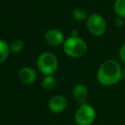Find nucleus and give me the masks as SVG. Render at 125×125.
<instances>
[{
	"mask_svg": "<svg viewBox=\"0 0 125 125\" xmlns=\"http://www.w3.org/2000/svg\"><path fill=\"white\" fill-rule=\"evenodd\" d=\"M10 46L3 39H0V64L3 63L7 60L10 53Z\"/></svg>",
	"mask_w": 125,
	"mask_h": 125,
	"instance_id": "nucleus-10",
	"label": "nucleus"
},
{
	"mask_svg": "<svg viewBox=\"0 0 125 125\" xmlns=\"http://www.w3.org/2000/svg\"><path fill=\"white\" fill-rule=\"evenodd\" d=\"M119 56H120L121 61L125 63V43L123 44V46L121 47L120 51H119Z\"/></svg>",
	"mask_w": 125,
	"mask_h": 125,
	"instance_id": "nucleus-15",
	"label": "nucleus"
},
{
	"mask_svg": "<svg viewBox=\"0 0 125 125\" xmlns=\"http://www.w3.org/2000/svg\"><path fill=\"white\" fill-rule=\"evenodd\" d=\"M96 77L101 85L112 86L123 78V69L117 61L107 60L100 66Z\"/></svg>",
	"mask_w": 125,
	"mask_h": 125,
	"instance_id": "nucleus-1",
	"label": "nucleus"
},
{
	"mask_svg": "<svg viewBox=\"0 0 125 125\" xmlns=\"http://www.w3.org/2000/svg\"><path fill=\"white\" fill-rule=\"evenodd\" d=\"M24 43L21 41V40L19 39H15L11 42L10 45V49L12 52L15 53V54H18V53H21L22 50H24Z\"/></svg>",
	"mask_w": 125,
	"mask_h": 125,
	"instance_id": "nucleus-14",
	"label": "nucleus"
},
{
	"mask_svg": "<svg viewBox=\"0 0 125 125\" xmlns=\"http://www.w3.org/2000/svg\"><path fill=\"white\" fill-rule=\"evenodd\" d=\"M95 118V109L89 103L79 105L74 115V120L77 125H92Z\"/></svg>",
	"mask_w": 125,
	"mask_h": 125,
	"instance_id": "nucleus-4",
	"label": "nucleus"
},
{
	"mask_svg": "<svg viewBox=\"0 0 125 125\" xmlns=\"http://www.w3.org/2000/svg\"><path fill=\"white\" fill-rule=\"evenodd\" d=\"M114 10L118 17L125 18V0H115Z\"/></svg>",
	"mask_w": 125,
	"mask_h": 125,
	"instance_id": "nucleus-12",
	"label": "nucleus"
},
{
	"mask_svg": "<svg viewBox=\"0 0 125 125\" xmlns=\"http://www.w3.org/2000/svg\"><path fill=\"white\" fill-rule=\"evenodd\" d=\"M87 28L92 35L99 37L103 35L106 30V22L101 15L92 14L87 19Z\"/></svg>",
	"mask_w": 125,
	"mask_h": 125,
	"instance_id": "nucleus-5",
	"label": "nucleus"
},
{
	"mask_svg": "<svg viewBox=\"0 0 125 125\" xmlns=\"http://www.w3.org/2000/svg\"><path fill=\"white\" fill-rule=\"evenodd\" d=\"M37 66L39 71L45 76H52L57 71L59 62L53 53L43 52L38 57Z\"/></svg>",
	"mask_w": 125,
	"mask_h": 125,
	"instance_id": "nucleus-3",
	"label": "nucleus"
},
{
	"mask_svg": "<svg viewBox=\"0 0 125 125\" xmlns=\"http://www.w3.org/2000/svg\"><path fill=\"white\" fill-rule=\"evenodd\" d=\"M44 40L51 46L61 45L64 41V35L58 29H50L44 34Z\"/></svg>",
	"mask_w": 125,
	"mask_h": 125,
	"instance_id": "nucleus-8",
	"label": "nucleus"
},
{
	"mask_svg": "<svg viewBox=\"0 0 125 125\" xmlns=\"http://www.w3.org/2000/svg\"><path fill=\"white\" fill-rule=\"evenodd\" d=\"M123 78L125 79V68L123 69Z\"/></svg>",
	"mask_w": 125,
	"mask_h": 125,
	"instance_id": "nucleus-18",
	"label": "nucleus"
},
{
	"mask_svg": "<svg viewBox=\"0 0 125 125\" xmlns=\"http://www.w3.org/2000/svg\"><path fill=\"white\" fill-rule=\"evenodd\" d=\"M73 18L77 21H83L88 19L87 11L82 8H77L73 12Z\"/></svg>",
	"mask_w": 125,
	"mask_h": 125,
	"instance_id": "nucleus-13",
	"label": "nucleus"
},
{
	"mask_svg": "<svg viewBox=\"0 0 125 125\" xmlns=\"http://www.w3.org/2000/svg\"><path fill=\"white\" fill-rule=\"evenodd\" d=\"M72 36L73 37H77V30H73L72 31Z\"/></svg>",
	"mask_w": 125,
	"mask_h": 125,
	"instance_id": "nucleus-17",
	"label": "nucleus"
},
{
	"mask_svg": "<svg viewBox=\"0 0 125 125\" xmlns=\"http://www.w3.org/2000/svg\"><path fill=\"white\" fill-rule=\"evenodd\" d=\"M67 104V100L64 95L57 94L50 99L48 102V107L50 112L54 113H61L66 109Z\"/></svg>",
	"mask_w": 125,
	"mask_h": 125,
	"instance_id": "nucleus-6",
	"label": "nucleus"
},
{
	"mask_svg": "<svg viewBox=\"0 0 125 125\" xmlns=\"http://www.w3.org/2000/svg\"><path fill=\"white\" fill-rule=\"evenodd\" d=\"M56 86V80L53 76H45L42 81V87L45 90H52Z\"/></svg>",
	"mask_w": 125,
	"mask_h": 125,
	"instance_id": "nucleus-11",
	"label": "nucleus"
},
{
	"mask_svg": "<svg viewBox=\"0 0 125 125\" xmlns=\"http://www.w3.org/2000/svg\"><path fill=\"white\" fill-rule=\"evenodd\" d=\"M63 50L66 54L70 57L79 58L85 54L88 50V46L86 42L78 36H71L65 40L63 43Z\"/></svg>",
	"mask_w": 125,
	"mask_h": 125,
	"instance_id": "nucleus-2",
	"label": "nucleus"
},
{
	"mask_svg": "<svg viewBox=\"0 0 125 125\" xmlns=\"http://www.w3.org/2000/svg\"><path fill=\"white\" fill-rule=\"evenodd\" d=\"M114 24H115L116 26H118V27H122V26L124 25V18H122V17H117V18L115 20V21H114Z\"/></svg>",
	"mask_w": 125,
	"mask_h": 125,
	"instance_id": "nucleus-16",
	"label": "nucleus"
},
{
	"mask_svg": "<svg viewBox=\"0 0 125 125\" xmlns=\"http://www.w3.org/2000/svg\"><path fill=\"white\" fill-rule=\"evenodd\" d=\"M37 72L33 68L30 66H25L20 69L18 73V78L21 83L26 85L31 84L36 81L37 79Z\"/></svg>",
	"mask_w": 125,
	"mask_h": 125,
	"instance_id": "nucleus-7",
	"label": "nucleus"
},
{
	"mask_svg": "<svg viewBox=\"0 0 125 125\" xmlns=\"http://www.w3.org/2000/svg\"><path fill=\"white\" fill-rule=\"evenodd\" d=\"M73 95L76 101L80 105L87 103L88 95H89L88 88L83 83H77L73 87Z\"/></svg>",
	"mask_w": 125,
	"mask_h": 125,
	"instance_id": "nucleus-9",
	"label": "nucleus"
}]
</instances>
